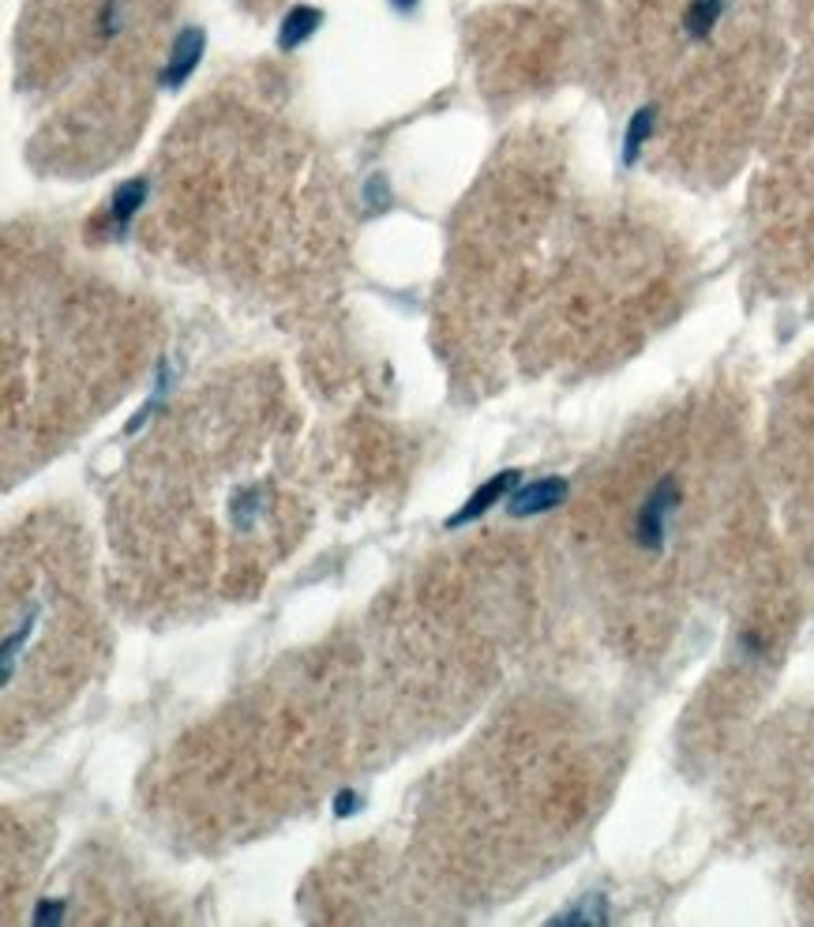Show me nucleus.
Instances as JSON below:
<instances>
[{
	"instance_id": "f257e3e1",
	"label": "nucleus",
	"mask_w": 814,
	"mask_h": 927,
	"mask_svg": "<svg viewBox=\"0 0 814 927\" xmlns=\"http://www.w3.org/2000/svg\"><path fill=\"white\" fill-rule=\"evenodd\" d=\"M679 507H684V485H679L676 473H660L657 481L646 488L638 510H634V545L646 548V552H665V541L672 534V523H676Z\"/></svg>"
},
{
	"instance_id": "f03ea898",
	"label": "nucleus",
	"mask_w": 814,
	"mask_h": 927,
	"mask_svg": "<svg viewBox=\"0 0 814 927\" xmlns=\"http://www.w3.org/2000/svg\"><path fill=\"white\" fill-rule=\"evenodd\" d=\"M203 45H207V38L200 27H184V31L177 34L173 50H169V64L162 69V87H169V91L181 87L188 75L195 72V64H200Z\"/></svg>"
},
{
	"instance_id": "7ed1b4c3",
	"label": "nucleus",
	"mask_w": 814,
	"mask_h": 927,
	"mask_svg": "<svg viewBox=\"0 0 814 927\" xmlns=\"http://www.w3.org/2000/svg\"><path fill=\"white\" fill-rule=\"evenodd\" d=\"M567 496V485L560 477H545V481H529V485L515 488V496L507 499V510L515 518L526 515H541V510H552L560 499Z\"/></svg>"
},
{
	"instance_id": "20e7f679",
	"label": "nucleus",
	"mask_w": 814,
	"mask_h": 927,
	"mask_svg": "<svg viewBox=\"0 0 814 927\" xmlns=\"http://www.w3.org/2000/svg\"><path fill=\"white\" fill-rule=\"evenodd\" d=\"M515 481H518V470H507V473H499V477H491L488 485H480V488L473 492V496L466 499V504H462L458 515H451V518H447V526H451V529H458V526L473 523V518H480L491 504H499V499H504L507 492L515 488Z\"/></svg>"
},
{
	"instance_id": "39448f33",
	"label": "nucleus",
	"mask_w": 814,
	"mask_h": 927,
	"mask_svg": "<svg viewBox=\"0 0 814 927\" xmlns=\"http://www.w3.org/2000/svg\"><path fill=\"white\" fill-rule=\"evenodd\" d=\"M319 23H324V15L316 12V8H293V12L282 19V50H297L300 42H308L311 34L319 31Z\"/></svg>"
},
{
	"instance_id": "423d86ee",
	"label": "nucleus",
	"mask_w": 814,
	"mask_h": 927,
	"mask_svg": "<svg viewBox=\"0 0 814 927\" xmlns=\"http://www.w3.org/2000/svg\"><path fill=\"white\" fill-rule=\"evenodd\" d=\"M721 8H725V0H690L684 12V27L690 31V38H706L713 31L717 19H721Z\"/></svg>"
},
{
	"instance_id": "0eeeda50",
	"label": "nucleus",
	"mask_w": 814,
	"mask_h": 927,
	"mask_svg": "<svg viewBox=\"0 0 814 927\" xmlns=\"http://www.w3.org/2000/svg\"><path fill=\"white\" fill-rule=\"evenodd\" d=\"M144 196H147V185L144 181H128V185H120L117 192H113V219H117L120 225H125L131 214L144 207Z\"/></svg>"
},
{
	"instance_id": "6e6552de",
	"label": "nucleus",
	"mask_w": 814,
	"mask_h": 927,
	"mask_svg": "<svg viewBox=\"0 0 814 927\" xmlns=\"http://www.w3.org/2000/svg\"><path fill=\"white\" fill-rule=\"evenodd\" d=\"M649 131H653V109H638L631 120V128H627V144H623V150H627V162H634V155H638L642 139H646Z\"/></svg>"
},
{
	"instance_id": "1a4fd4ad",
	"label": "nucleus",
	"mask_w": 814,
	"mask_h": 927,
	"mask_svg": "<svg viewBox=\"0 0 814 927\" xmlns=\"http://www.w3.org/2000/svg\"><path fill=\"white\" fill-rule=\"evenodd\" d=\"M335 808H338V815H353V808H357V797H353V792H338Z\"/></svg>"
},
{
	"instance_id": "9d476101",
	"label": "nucleus",
	"mask_w": 814,
	"mask_h": 927,
	"mask_svg": "<svg viewBox=\"0 0 814 927\" xmlns=\"http://www.w3.org/2000/svg\"><path fill=\"white\" fill-rule=\"evenodd\" d=\"M394 4H399V8H405V4H413V0H394Z\"/></svg>"
}]
</instances>
